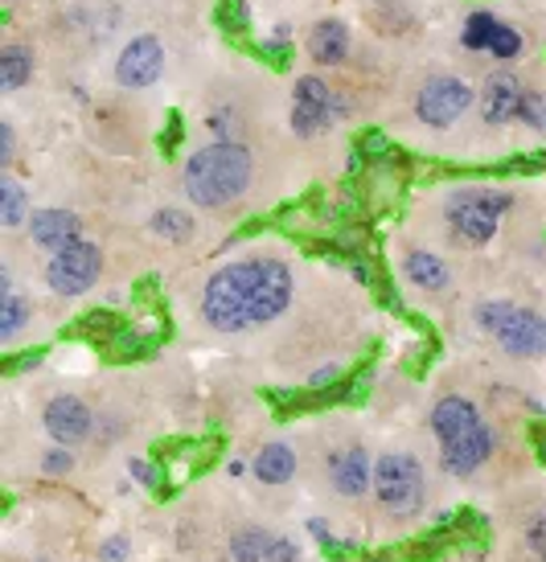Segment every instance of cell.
I'll list each match as a JSON object with an SVG mask.
<instances>
[{
    "label": "cell",
    "instance_id": "obj_1",
    "mask_svg": "<svg viewBox=\"0 0 546 562\" xmlns=\"http://www.w3.org/2000/svg\"><path fill=\"white\" fill-rule=\"evenodd\" d=\"M292 267L280 259H243L219 267L202 288V321L219 333L267 325L292 304Z\"/></svg>",
    "mask_w": 546,
    "mask_h": 562
},
{
    "label": "cell",
    "instance_id": "obj_2",
    "mask_svg": "<svg viewBox=\"0 0 546 562\" xmlns=\"http://www.w3.org/2000/svg\"><path fill=\"white\" fill-rule=\"evenodd\" d=\"M250 172H255V160H250L247 144L219 140L198 148L186 160V177L181 181H186L189 202H198L202 210H226V205L247 193Z\"/></svg>",
    "mask_w": 546,
    "mask_h": 562
},
{
    "label": "cell",
    "instance_id": "obj_3",
    "mask_svg": "<svg viewBox=\"0 0 546 562\" xmlns=\"http://www.w3.org/2000/svg\"><path fill=\"white\" fill-rule=\"evenodd\" d=\"M514 205V198L505 189H489V186H468L456 189L448 205H444V218L453 226V235L468 247H484L498 235V218Z\"/></svg>",
    "mask_w": 546,
    "mask_h": 562
},
{
    "label": "cell",
    "instance_id": "obj_4",
    "mask_svg": "<svg viewBox=\"0 0 546 562\" xmlns=\"http://www.w3.org/2000/svg\"><path fill=\"white\" fill-rule=\"evenodd\" d=\"M477 325L493 333L510 358H538L543 353V316L522 308L514 300H484L477 308Z\"/></svg>",
    "mask_w": 546,
    "mask_h": 562
},
{
    "label": "cell",
    "instance_id": "obj_5",
    "mask_svg": "<svg viewBox=\"0 0 546 562\" xmlns=\"http://www.w3.org/2000/svg\"><path fill=\"white\" fill-rule=\"evenodd\" d=\"M423 493L427 484H423V464L415 456L390 452L375 464V497L390 517L399 521L415 517L423 509Z\"/></svg>",
    "mask_w": 546,
    "mask_h": 562
},
{
    "label": "cell",
    "instance_id": "obj_6",
    "mask_svg": "<svg viewBox=\"0 0 546 562\" xmlns=\"http://www.w3.org/2000/svg\"><path fill=\"white\" fill-rule=\"evenodd\" d=\"M99 271H103V250L87 243V238H78L70 247L54 250L46 263V283L54 296H82L87 288H94L99 280Z\"/></svg>",
    "mask_w": 546,
    "mask_h": 562
},
{
    "label": "cell",
    "instance_id": "obj_7",
    "mask_svg": "<svg viewBox=\"0 0 546 562\" xmlns=\"http://www.w3.org/2000/svg\"><path fill=\"white\" fill-rule=\"evenodd\" d=\"M345 115V103L333 99L325 79H316V75H300L297 79V91H292V132L312 140L316 132H325L333 120H342Z\"/></svg>",
    "mask_w": 546,
    "mask_h": 562
},
{
    "label": "cell",
    "instance_id": "obj_8",
    "mask_svg": "<svg viewBox=\"0 0 546 562\" xmlns=\"http://www.w3.org/2000/svg\"><path fill=\"white\" fill-rule=\"evenodd\" d=\"M468 108H472V91L465 79H453V75L427 79L415 94V115L427 127H453Z\"/></svg>",
    "mask_w": 546,
    "mask_h": 562
},
{
    "label": "cell",
    "instance_id": "obj_9",
    "mask_svg": "<svg viewBox=\"0 0 546 562\" xmlns=\"http://www.w3.org/2000/svg\"><path fill=\"white\" fill-rule=\"evenodd\" d=\"M160 70H165V46L156 42L153 33H141V37H132V42L120 49L115 82L141 91V87H153V82L160 79Z\"/></svg>",
    "mask_w": 546,
    "mask_h": 562
},
{
    "label": "cell",
    "instance_id": "obj_10",
    "mask_svg": "<svg viewBox=\"0 0 546 562\" xmlns=\"http://www.w3.org/2000/svg\"><path fill=\"white\" fill-rule=\"evenodd\" d=\"M42 423H46V431L58 439L63 448L82 443V439L91 436V411H87V403L75 398V394H58V398H49L46 411H42Z\"/></svg>",
    "mask_w": 546,
    "mask_h": 562
},
{
    "label": "cell",
    "instance_id": "obj_11",
    "mask_svg": "<svg viewBox=\"0 0 546 562\" xmlns=\"http://www.w3.org/2000/svg\"><path fill=\"white\" fill-rule=\"evenodd\" d=\"M489 456H493V427L481 423V427H472L468 436L444 443V448H439V464H444V472H453V476H472Z\"/></svg>",
    "mask_w": 546,
    "mask_h": 562
},
{
    "label": "cell",
    "instance_id": "obj_12",
    "mask_svg": "<svg viewBox=\"0 0 546 562\" xmlns=\"http://www.w3.org/2000/svg\"><path fill=\"white\" fill-rule=\"evenodd\" d=\"M522 99H526V91H522V82H517V75H510V70H493L489 79H484L481 87V115L484 124H510V120H517V111H522Z\"/></svg>",
    "mask_w": 546,
    "mask_h": 562
},
{
    "label": "cell",
    "instance_id": "obj_13",
    "mask_svg": "<svg viewBox=\"0 0 546 562\" xmlns=\"http://www.w3.org/2000/svg\"><path fill=\"white\" fill-rule=\"evenodd\" d=\"M231 559L234 562H300V550L297 542H288V538H276V533L267 530H238L231 538Z\"/></svg>",
    "mask_w": 546,
    "mask_h": 562
},
{
    "label": "cell",
    "instance_id": "obj_14",
    "mask_svg": "<svg viewBox=\"0 0 546 562\" xmlns=\"http://www.w3.org/2000/svg\"><path fill=\"white\" fill-rule=\"evenodd\" d=\"M328 481L342 497H361L375 481V464L361 448H345V452L328 456Z\"/></svg>",
    "mask_w": 546,
    "mask_h": 562
},
{
    "label": "cell",
    "instance_id": "obj_15",
    "mask_svg": "<svg viewBox=\"0 0 546 562\" xmlns=\"http://www.w3.org/2000/svg\"><path fill=\"white\" fill-rule=\"evenodd\" d=\"M82 222L70 210H33L30 214V238L46 250H63L70 243H78Z\"/></svg>",
    "mask_w": 546,
    "mask_h": 562
},
{
    "label": "cell",
    "instance_id": "obj_16",
    "mask_svg": "<svg viewBox=\"0 0 546 562\" xmlns=\"http://www.w3.org/2000/svg\"><path fill=\"white\" fill-rule=\"evenodd\" d=\"M472 427H481V415H477L472 398L448 394V398H439V403L432 406V431H436L439 448H444V443H453V439H460V436H468Z\"/></svg>",
    "mask_w": 546,
    "mask_h": 562
},
{
    "label": "cell",
    "instance_id": "obj_17",
    "mask_svg": "<svg viewBox=\"0 0 546 562\" xmlns=\"http://www.w3.org/2000/svg\"><path fill=\"white\" fill-rule=\"evenodd\" d=\"M309 54L316 66H342L349 58V30L337 16H325L316 21L309 33Z\"/></svg>",
    "mask_w": 546,
    "mask_h": 562
},
{
    "label": "cell",
    "instance_id": "obj_18",
    "mask_svg": "<svg viewBox=\"0 0 546 562\" xmlns=\"http://www.w3.org/2000/svg\"><path fill=\"white\" fill-rule=\"evenodd\" d=\"M160 337H169V333H160V328H141V325H124L108 345H103V358L108 361H136V358H148L156 349Z\"/></svg>",
    "mask_w": 546,
    "mask_h": 562
},
{
    "label": "cell",
    "instance_id": "obj_19",
    "mask_svg": "<svg viewBox=\"0 0 546 562\" xmlns=\"http://www.w3.org/2000/svg\"><path fill=\"white\" fill-rule=\"evenodd\" d=\"M403 276L415 283L420 292H444V288H448V263H444L439 255H432V250H406Z\"/></svg>",
    "mask_w": 546,
    "mask_h": 562
},
{
    "label": "cell",
    "instance_id": "obj_20",
    "mask_svg": "<svg viewBox=\"0 0 546 562\" xmlns=\"http://www.w3.org/2000/svg\"><path fill=\"white\" fill-rule=\"evenodd\" d=\"M250 472L264 484H288L297 476V452L288 443H264L259 456L250 460Z\"/></svg>",
    "mask_w": 546,
    "mask_h": 562
},
{
    "label": "cell",
    "instance_id": "obj_21",
    "mask_svg": "<svg viewBox=\"0 0 546 562\" xmlns=\"http://www.w3.org/2000/svg\"><path fill=\"white\" fill-rule=\"evenodd\" d=\"M30 79H33V49L9 42V46L0 49V91L13 94V91H21Z\"/></svg>",
    "mask_w": 546,
    "mask_h": 562
},
{
    "label": "cell",
    "instance_id": "obj_22",
    "mask_svg": "<svg viewBox=\"0 0 546 562\" xmlns=\"http://www.w3.org/2000/svg\"><path fill=\"white\" fill-rule=\"evenodd\" d=\"M33 316L30 300L16 296V292H9V296L0 300V341H13L16 333L25 328V321Z\"/></svg>",
    "mask_w": 546,
    "mask_h": 562
},
{
    "label": "cell",
    "instance_id": "obj_23",
    "mask_svg": "<svg viewBox=\"0 0 546 562\" xmlns=\"http://www.w3.org/2000/svg\"><path fill=\"white\" fill-rule=\"evenodd\" d=\"M25 214H30L25 189L16 186L13 177H0V222H4V226H21Z\"/></svg>",
    "mask_w": 546,
    "mask_h": 562
},
{
    "label": "cell",
    "instance_id": "obj_24",
    "mask_svg": "<svg viewBox=\"0 0 546 562\" xmlns=\"http://www.w3.org/2000/svg\"><path fill=\"white\" fill-rule=\"evenodd\" d=\"M153 235L169 238V243H186V238L193 235V218H189L186 210H156Z\"/></svg>",
    "mask_w": 546,
    "mask_h": 562
},
{
    "label": "cell",
    "instance_id": "obj_25",
    "mask_svg": "<svg viewBox=\"0 0 546 562\" xmlns=\"http://www.w3.org/2000/svg\"><path fill=\"white\" fill-rule=\"evenodd\" d=\"M498 25H501L498 16L484 13V9L481 13H472L465 21V46L468 49H489L493 46V37H498Z\"/></svg>",
    "mask_w": 546,
    "mask_h": 562
},
{
    "label": "cell",
    "instance_id": "obj_26",
    "mask_svg": "<svg viewBox=\"0 0 546 562\" xmlns=\"http://www.w3.org/2000/svg\"><path fill=\"white\" fill-rule=\"evenodd\" d=\"M120 328H124V325H120V316H115V313H91V316H82V321H78V333H82V337L103 341V345H108Z\"/></svg>",
    "mask_w": 546,
    "mask_h": 562
},
{
    "label": "cell",
    "instance_id": "obj_27",
    "mask_svg": "<svg viewBox=\"0 0 546 562\" xmlns=\"http://www.w3.org/2000/svg\"><path fill=\"white\" fill-rule=\"evenodd\" d=\"M219 25L231 33V37H243V33L250 30L247 0H222V4H219Z\"/></svg>",
    "mask_w": 546,
    "mask_h": 562
},
{
    "label": "cell",
    "instance_id": "obj_28",
    "mask_svg": "<svg viewBox=\"0 0 546 562\" xmlns=\"http://www.w3.org/2000/svg\"><path fill=\"white\" fill-rule=\"evenodd\" d=\"M517 120H526V127L534 132H546V91H526Z\"/></svg>",
    "mask_w": 546,
    "mask_h": 562
},
{
    "label": "cell",
    "instance_id": "obj_29",
    "mask_svg": "<svg viewBox=\"0 0 546 562\" xmlns=\"http://www.w3.org/2000/svg\"><path fill=\"white\" fill-rule=\"evenodd\" d=\"M489 54H493V58H505V63H510V58H517V54H522V33H517L514 25H505V21H501L498 37H493V46H489Z\"/></svg>",
    "mask_w": 546,
    "mask_h": 562
},
{
    "label": "cell",
    "instance_id": "obj_30",
    "mask_svg": "<svg viewBox=\"0 0 546 562\" xmlns=\"http://www.w3.org/2000/svg\"><path fill=\"white\" fill-rule=\"evenodd\" d=\"M358 153L361 157H394V153H390V140L382 132H366L358 140Z\"/></svg>",
    "mask_w": 546,
    "mask_h": 562
},
{
    "label": "cell",
    "instance_id": "obj_31",
    "mask_svg": "<svg viewBox=\"0 0 546 562\" xmlns=\"http://www.w3.org/2000/svg\"><path fill=\"white\" fill-rule=\"evenodd\" d=\"M46 476H66V472L75 469V456L66 452V448H54V452H46Z\"/></svg>",
    "mask_w": 546,
    "mask_h": 562
},
{
    "label": "cell",
    "instance_id": "obj_32",
    "mask_svg": "<svg viewBox=\"0 0 546 562\" xmlns=\"http://www.w3.org/2000/svg\"><path fill=\"white\" fill-rule=\"evenodd\" d=\"M526 542H531L534 554L546 562V514H538L531 526H526Z\"/></svg>",
    "mask_w": 546,
    "mask_h": 562
},
{
    "label": "cell",
    "instance_id": "obj_33",
    "mask_svg": "<svg viewBox=\"0 0 546 562\" xmlns=\"http://www.w3.org/2000/svg\"><path fill=\"white\" fill-rule=\"evenodd\" d=\"M505 172H546V153H526L505 165Z\"/></svg>",
    "mask_w": 546,
    "mask_h": 562
},
{
    "label": "cell",
    "instance_id": "obj_34",
    "mask_svg": "<svg viewBox=\"0 0 546 562\" xmlns=\"http://www.w3.org/2000/svg\"><path fill=\"white\" fill-rule=\"evenodd\" d=\"M127 538H108V542H103V547H99V559L103 562H124L127 559Z\"/></svg>",
    "mask_w": 546,
    "mask_h": 562
},
{
    "label": "cell",
    "instance_id": "obj_35",
    "mask_svg": "<svg viewBox=\"0 0 546 562\" xmlns=\"http://www.w3.org/2000/svg\"><path fill=\"white\" fill-rule=\"evenodd\" d=\"M13 148H16L13 127L0 124V169H9V165H13Z\"/></svg>",
    "mask_w": 546,
    "mask_h": 562
},
{
    "label": "cell",
    "instance_id": "obj_36",
    "mask_svg": "<svg viewBox=\"0 0 546 562\" xmlns=\"http://www.w3.org/2000/svg\"><path fill=\"white\" fill-rule=\"evenodd\" d=\"M42 358H46L42 349H30V353H21V358H9V366H4V370H9V374H21V370H33Z\"/></svg>",
    "mask_w": 546,
    "mask_h": 562
},
{
    "label": "cell",
    "instance_id": "obj_37",
    "mask_svg": "<svg viewBox=\"0 0 546 562\" xmlns=\"http://www.w3.org/2000/svg\"><path fill=\"white\" fill-rule=\"evenodd\" d=\"M177 144H181V115H169V132L160 136V148H165V157H169Z\"/></svg>",
    "mask_w": 546,
    "mask_h": 562
},
{
    "label": "cell",
    "instance_id": "obj_38",
    "mask_svg": "<svg viewBox=\"0 0 546 562\" xmlns=\"http://www.w3.org/2000/svg\"><path fill=\"white\" fill-rule=\"evenodd\" d=\"M531 448L538 456V464H546V423H534L531 427Z\"/></svg>",
    "mask_w": 546,
    "mask_h": 562
},
{
    "label": "cell",
    "instance_id": "obj_39",
    "mask_svg": "<svg viewBox=\"0 0 546 562\" xmlns=\"http://www.w3.org/2000/svg\"><path fill=\"white\" fill-rule=\"evenodd\" d=\"M132 476L141 484H156V472H153V464H144V460H132Z\"/></svg>",
    "mask_w": 546,
    "mask_h": 562
},
{
    "label": "cell",
    "instance_id": "obj_40",
    "mask_svg": "<svg viewBox=\"0 0 546 562\" xmlns=\"http://www.w3.org/2000/svg\"><path fill=\"white\" fill-rule=\"evenodd\" d=\"M543 353H546V316H543Z\"/></svg>",
    "mask_w": 546,
    "mask_h": 562
},
{
    "label": "cell",
    "instance_id": "obj_41",
    "mask_svg": "<svg viewBox=\"0 0 546 562\" xmlns=\"http://www.w3.org/2000/svg\"><path fill=\"white\" fill-rule=\"evenodd\" d=\"M42 562H46V559H42Z\"/></svg>",
    "mask_w": 546,
    "mask_h": 562
}]
</instances>
